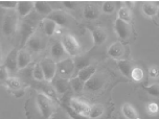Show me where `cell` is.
Instances as JSON below:
<instances>
[{
    "label": "cell",
    "instance_id": "6da1fadb",
    "mask_svg": "<svg viewBox=\"0 0 159 119\" xmlns=\"http://www.w3.org/2000/svg\"><path fill=\"white\" fill-rule=\"evenodd\" d=\"M36 104L41 114L42 119H49L53 114V104L45 93H38L36 96Z\"/></svg>",
    "mask_w": 159,
    "mask_h": 119
},
{
    "label": "cell",
    "instance_id": "7a4b0ae2",
    "mask_svg": "<svg viewBox=\"0 0 159 119\" xmlns=\"http://www.w3.org/2000/svg\"><path fill=\"white\" fill-rule=\"evenodd\" d=\"M61 42L63 44L66 52L70 56L79 55L80 50H81V46H80V43L78 42V40L75 39V37H73L70 33H67V35H64L62 37Z\"/></svg>",
    "mask_w": 159,
    "mask_h": 119
},
{
    "label": "cell",
    "instance_id": "3957f363",
    "mask_svg": "<svg viewBox=\"0 0 159 119\" xmlns=\"http://www.w3.org/2000/svg\"><path fill=\"white\" fill-rule=\"evenodd\" d=\"M75 69V60L71 58H66L57 63V70L61 77L69 78Z\"/></svg>",
    "mask_w": 159,
    "mask_h": 119
},
{
    "label": "cell",
    "instance_id": "277c9868",
    "mask_svg": "<svg viewBox=\"0 0 159 119\" xmlns=\"http://www.w3.org/2000/svg\"><path fill=\"white\" fill-rule=\"evenodd\" d=\"M40 65H41L42 70L44 72L45 81L52 82L55 79L57 72H58V70H57V62L52 59L45 58L40 62Z\"/></svg>",
    "mask_w": 159,
    "mask_h": 119
},
{
    "label": "cell",
    "instance_id": "5b68a950",
    "mask_svg": "<svg viewBox=\"0 0 159 119\" xmlns=\"http://www.w3.org/2000/svg\"><path fill=\"white\" fill-rule=\"evenodd\" d=\"M18 53H19V50H17V48H13V49L8 52L7 58H5L3 65L8 71L16 72L17 70L19 69L18 68Z\"/></svg>",
    "mask_w": 159,
    "mask_h": 119
},
{
    "label": "cell",
    "instance_id": "8992f818",
    "mask_svg": "<svg viewBox=\"0 0 159 119\" xmlns=\"http://www.w3.org/2000/svg\"><path fill=\"white\" fill-rule=\"evenodd\" d=\"M69 106L71 107L73 110H75L78 113H80V114L85 115V116H87V117L89 116L91 106L88 103H86V101L82 100V99H80V98H71L69 101Z\"/></svg>",
    "mask_w": 159,
    "mask_h": 119
},
{
    "label": "cell",
    "instance_id": "52a82bcc",
    "mask_svg": "<svg viewBox=\"0 0 159 119\" xmlns=\"http://www.w3.org/2000/svg\"><path fill=\"white\" fill-rule=\"evenodd\" d=\"M105 85V79L101 74H95L92 76L89 81H87L85 83V89L88 91H98L101 88H103Z\"/></svg>",
    "mask_w": 159,
    "mask_h": 119
},
{
    "label": "cell",
    "instance_id": "ba28073f",
    "mask_svg": "<svg viewBox=\"0 0 159 119\" xmlns=\"http://www.w3.org/2000/svg\"><path fill=\"white\" fill-rule=\"evenodd\" d=\"M114 28H115V33H117V36L120 39L126 40V39L129 38V36H130V25H129V23H127V22H125V21H123V20L117 18L115 21Z\"/></svg>",
    "mask_w": 159,
    "mask_h": 119
},
{
    "label": "cell",
    "instance_id": "9c48e42d",
    "mask_svg": "<svg viewBox=\"0 0 159 119\" xmlns=\"http://www.w3.org/2000/svg\"><path fill=\"white\" fill-rule=\"evenodd\" d=\"M17 18L14 15H8L4 18L2 23V30L5 36H11L16 30Z\"/></svg>",
    "mask_w": 159,
    "mask_h": 119
},
{
    "label": "cell",
    "instance_id": "30bf717a",
    "mask_svg": "<svg viewBox=\"0 0 159 119\" xmlns=\"http://www.w3.org/2000/svg\"><path fill=\"white\" fill-rule=\"evenodd\" d=\"M52 60L58 63V62L62 61V60L66 59V50L62 44V42H56L53 43V45L52 46Z\"/></svg>",
    "mask_w": 159,
    "mask_h": 119
},
{
    "label": "cell",
    "instance_id": "8fae6325",
    "mask_svg": "<svg viewBox=\"0 0 159 119\" xmlns=\"http://www.w3.org/2000/svg\"><path fill=\"white\" fill-rule=\"evenodd\" d=\"M34 33H35V26H34V24L30 23V21H24L21 26V39H22L21 43H22V45H23L25 42L27 43L28 40L33 37Z\"/></svg>",
    "mask_w": 159,
    "mask_h": 119
},
{
    "label": "cell",
    "instance_id": "7c38bea8",
    "mask_svg": "<svg viewBox=\"0 0 159 119\" xmlns=\"http://www.w3.org/2000/svg\"><path fill=\"white\" fill-rule=\"evenodd\" d=\"M53 87L59 94H65L70 88L69 78L58 77L57 79H53Z\"/></svg>",
    "mask_w": 159,
    "mask_h": 119
},
{
    "label": "cell",
    "instance_id": "4fadbf2b",
    "mask_svg": "<svg viewBox=\"0 0 159 119\" xmlns=\"http://www.w3.org/2000/svg\"><path fill=\"white\" fill-rule=\"evenodd\" d=\"M27 46L30 50H33L34 52H39L41 50H43L45 48L44 41L40 38L39 36H33L32 38L27 41Z\"/></svg>",
    "mask_w": 159,
    "mask_h": 119
},
{
    "label": "cell",
    "instance_id": "5bb4252c",
    "mask_svg": "<svg viewBox=\"0 0 159 119\" xmlns=\"http://www.w3.org/2000/svg\"><path fill=\"white\" fill-rule=\"evenodd\" d=\"M124 46L120 42H114L108 49V55L114 60H119L124 55Z\"/></svg>",
    "mask_w": 159,
    "mask_h": 119
},
{
    "label": "cell",
    "instance_id": "9a60e30c",
    "mask_svg": "<svg viewBox=\"0 0 159 119\" xmlns=\"http://www.w3.org/2000/svg\"><path fill=\"white\" fill-rule=\"evenodd\" d=\"M48 19L52 20L58 25L61 26H66L68 24V17L63 11H53V12L48 16Z\"/></svg>",
    "mask_w": 159,
    "mask_h": 119
},
{
    "label": "cell",
    "instance_id": "2e32d148",
    "mask_svg": "<svg viewBox=\"0 0 159 119\" xmlns=\"http://www.w3.org/2000/svg\"><path fill=\"white\" fill-rule=\"evenodd\" d=\"M121 112L127 119H140V115L137 110L132 106L130 103H126L121 107Z\"/></svg>",
    "mask_w": 159,
    "mask_h": 119
},
{
    "label": "cell",
    "instance_id": "e0dca14e",
    "mask_svg": "<svg viewBox=\"0 0 159 119\" xmlns=\"http://www.w3.org/2000/svg\"><path fill=\"white\" fill-rule=\"evenodd\" d=\"M35 7V2L32 1H19L18 7H17V12H18L19 16L25 17L30 15L33 8Z\"/></svg>",
    "mask_w": 159,
    "mask_h": 119
},
{
    "label": "cell",
    "instance_id": "ac0fdd59",
    "mask_svg": "<svg viewBox=\"0 0 159 119\" xmlns=\"http://www.w3.org/2000/svg\"><path fill=\"white\" fill-rule=\"evenodd\" d=\"M30 53L25 49H20L18 53V68L20 70L26 68L30 63Z\"/></svg>",
    "mask_w": 159,
    "mask_h": 119
},
{
    "label": "cell",
    "instance_id": "d6986e66",
    "mask_svg": "<svg viewBox=\"0 0 159 119\" xmlns=\"http://www.w3.org/2000/svg\"><path fill=\"white\" fill-rule=\"evenodd\" d=\"M117 67L118 69L120 70V72L126 76V77H129L131 78V74H132V70H133V67L132 64L130 63L129 61L127 60H118L117 61Z\"/></svg>",
    "mask_w": 159,
    "mask_h": 119
},
{
    "label": "cell",
    "instance_id": "ffe728a7",
    "mask_svg": "<svg viewBox=\"0 0 159 119\" xmlns=\"http://www.w3.org/2000/svg\"><path fill=\"white\" fill-rule=\"evenodd\" d=\"M95 73H96V68L94 66H88L86 68H84V69L79 70L78 77L81 79V81H83L84 83H86V82L89 81Z\"/></svg>",
    "mask_w": 159,
    "mask_h": 119
},
{
    "label": "cell",
    "instance_id": "44dd1931",
    "mask_svg": "<svg viewBox=\"0 0 159 119\" xmlns=\"http://www.w3.org/2000/svg\"><path fill=\"white\" fill-rule=\"evenodd\" d=\"M92 38H93V42H94V45H102L106 41L107 35L103 28L95 27L92 30Z\"/></svg>",
    "mask_w": 159,
    "mask_h": 119
},
{
    "label": "cell",
    "instance_id": "7402d4cb",
    "mask_svg": "<svg viewBox=\"0 0 159 119\" xmlns=\"http://www.w3.org/2000/svg\"><path fill=\"white\" fill-rule=\"evenodd\" d=\"M83 15L86 19L88 20H94L96 18H98L99 16V11L98 8L94 7L92 4H87L86 7H84V12Z\"/></svg>",
    "mask_w": 159,
    "mask_h": 119
},
{
    "label": "cell",
    "instance_id": "603a6c76",
    "mask_svg": "<svg viewBox=\"0 0 159 119\" xmlns=\"http://www.w3.org/2000/svg\"><path fill=\"white\" fill-rule=\"evenodd\" d=\"M35 8L39 14L45 16H49L53 12L52 7L48 4V2H44V1H36Z\"/></svg>",
    "mask_w": 159,
    "mask_h": 119
},
{
    "label": "cell",
    "instance_id": "cb8c5ba5",
    "mask_svg": "<svg viewBox=\"0 0 159 119\" xmlns=\"http://www.w3.org/2000/svg\"><path fill=\"white\" fill-rule=\"evenodd\" d=\"M159 7L153 2H144L143 4V12L148 17H154L158 14Z\"/></svg>",
    "mask_w": 159,
    "mask_h": 119
},
{
    "label": "cell",
    "instance_id": "d4e9b609",
    "mask_svg": "<svg viewBox=\"0 0 159 119\" xmlns=\"http://www.w3.org/2000/svg\"><path fill=\"white\" fill-rule=\"evenodd\" d=\"M57 26H58V24H57L56 22H53L52 20H50V19H48V18L45 19L44 20V23H43L45 35L48 36V37H52L53 33H55V32H56Z\"/></svg>",
    "mask_w": 159,
    "mask_h": 119
},
{
    "label": "cell",
    "instance_id": "484cf974",
    "mask_svg": "<svg viewBox=\"0 0 159 119\" xmlns=\"http://www.w3.org/2000/svg\"><path fill=\"white\" fill-rule=\"evenodd\" d=\"M104 113V107L101 104H94L93 106H91L89 113V119H98V117H101Z\"/></svg>",
    "mask_w": 159,
    "mask_h": 119
},
{
    "label": "cell",
    "instance_id": "4316f807",
    "mask_svg": "<svg viewBox=\"0 0 159 119\" xmlns=\"http://www.w3.org/2000/svg\"><path fill=\"white\" fill-rule=\"evenodd\" d=\"M118 19L123 20V21L127 22V23H130L132 20V13L131 11L129 10V7H123L119 8L118 11Z\"/></svg>",
    "mask_w": 159,
    "mask_h": 119
},
{
    "label": "cell",
    "instance_id": "83f0119b",
    "mask_svg": "<svg viewBox=\"0 0 159 119\" xmlns=\"http://www.w3.org/2000/svg\"><path fill=\"white\" fill-rule=\"evenodd\" d=\"M69 82H70V87L72 88V90L75 92H81L85 89V83L83 81H81L78 76L70 78Z\"/></svg>",
    "mask_w": 159,
    "mask_h": 119
},
{
    "label": "cell",
    "instance_id": "f1b7e54d",
    "mask_svg": "<svg viewBox=\"0 0 159 119\" xmlns=\"http://www.w3.org/2000/svg\"><path fill=\"white\" fill-rule=\"evenodd\" d=\"M63 108L65 109V111L67 112V114L69 115V117L71 119H89V117L80 114V113L76 112L75 110H73L72 108L69 106V104H63Z\"/></svg>",
    "mask_w": 159,
    "mask_h": 119
},
{
    "label": "cell",
    "instance_id": "f546056e",
    "mask_svg": "<svg viewBox=\"0 0 159 119\" xmlns=\"http://www.w3.org/2000/svg\"><path fill=\"white\" fill-rule=\"evenodd\" d=\"M75 68H78L79 70H82L84 68L90 66V60L86 58V56H75Z\"/></svg>",
    "mask_w": 159,
    "mask_h": 119
},
{
    "label": "cell",
    "instance_id": "4dcf8cb0",
    "mask_svg": "<svg viewBox=\"0 0 159 119\" xmlns=\"http://www.w3.org/2000/svg\"><path fill=\"white\" fill-rule=\"evenodd\" d=\"M5 85H7V88L14 90V91L21 89V82L17 77H8L7 81H5Z\"/></svg>",
    "mask_w": 159,
    "mask_h": 119
},
{
    "label": "cell",
    "instance_id": "1f68e13d",
    "mask_svg": "<svg viewBox=\"0 0 159 119\" xmlns=\"http://www.w3.org/2000/svg\"><path fill=\"white\" fill-rule=\"evenodd\" d=\"M33 77L36 79V81L38 82H42L45 79V76H44V72L43 70H42V67L40 63L36 64L35 67H34L33 69Z\"/></svg>",
    "mask_w": 159,
    "mask_h": 119
},
{
    "label": "cell",
    "instance_id": "d6a6232c",
    "mask_svg": "<svg viewBox=\"0 0 159 119\" xmlns=\"http://www.w3.org/2000/svg\"><path fill=\"white\" fill-rule=\"evenodd\" d=\"M143 75H144V73H143V70L141 69V68H139V67H134V68H133L132 74H131V78L133 79V81H135V82L143 81Z\"/></svg>",
    "mask_w": 159,
    "mask_h": 119
},
{
    "label": "cell",
    "instance_id": "836d02e7",
    "mask_svg": "<svg viewBox=\"0 0 159 119\" xmlns=\"http://www.w3.org/2000/svg\"><path fill=\"white\" fill-rule=\"evenodd\" d=\"M144 90L151 96L159 98V84H153L151 86L144 87Z\"/></svg>",
    "mask_w": 159,
    "mask_h": 119
},
{
    "label": "cell",
    "instance_id": "e575fe53",
    "mask_svg": "<svg viewBox=\"0 0 159 119\" xmlns=\"http://www.w3.org/2000/svg\"><path fill=\"white\" fill-rule=\"evenodd\" d=\"M146 109L149 115H156L159 112V106L156 103H149L147 104Z\"/></svg>",
    "mask_w": 159,
    "mask_h": 119
},
{
    "label": "cell",
    "instance_id": "d590c367",
    "mask_svg": "<svg viewBox=\"0 0 159 119\" xmlns=\"http://www.w3.org/2000/svg\"><path fill=\"white\" fill-rule=\"evenodd\" d=\"M102 10H103V12L106 14H112L115 10V5L111 1H106V2H104L103 8H102Z\"/></svg>",
    "mask_w": 159,
    "mask_h": 119
},
{
    "label": "cell",
    "instance_id": "8d00e7d4",
    "mask_svg": "<svg viewBox=\"0 0 159 119\" xmlns=\"http://www.w3.org/2000/svg\"><path fill=\"white\" fill-rule=\"evenodd\" d=\"M0 7L3 8H15L18 7V2L17 1H1L0 2Z\"/></svg>",
    "mask_w": 159,
    "mask_h": 119
},
{
    "label": "cell",
    "instance_id": "74e56055",
    "mask_svg": "<svg viewBox=\"0 0 159 119\" xmlns=\"http://www.w3.org/2000/svg\"><path fill=\"white\" fill-rule=\"evenodd\" d=\"M149 74L151 77L153 78H157L159 77V69L157 67L153 66V67H150L149 68Z\"/></svg>",
    "mask_w": 159,
    "mask_h": 119
},
{
    "label": "cell",
    "instance_id": "f35d334b",
    "mask_svg": "<svg viewBox=\"0 0 159 119\" xmlns=\"http://www.w3.org/2000/svg\"><path fill=\"white\" fill-rule=\"evenodd\" d=\"M0 78H1V81H4V82L8 78V70L4 67V65L1 66V70H0Z\"/></svg>",
    "mask_w": 159,
    "mask_h": 119
},
{
    "label": "cell",
    "instance_id": "ab89813d",
    "mask_svg": "<svg viewBox=\"0 0 159 119\" xmlns=\"http://www.w3.org/2000/svg\"><path fill=\"white\" fill-rule=\"evenodd\" d=\"M63 4H64L65 7L69 8V10H73V8L76 7V3H75V2H73V1H64Z\"/></svg>",
    "mask_w": 159,
    "mask_h": 119
},
{
    "label": "cell",
    "instance_id": "60d3db41",
    "mask_svg": "<svg viewBox=\"0 0 159 119\" xmlns=\"http://www.w3.org/2000/svg\"><path fill=\"white\" fill-rule=\"evenodd\" d=\"M25 91L23 89H19V90H16V91L13 92V94L16 96V97H22V96L24 95Z\"/></svg>",
    "mask_w": 159,
    "mask_h": 119
},
{
    "label": "cell",
    "instance_id": "b9f144b4",
    "mask_svg": "<svg viewBox=\"0 0 159 119\" xmlns=\"http://www.w3.org/2000/svg\"><path fill=\"white\" fill-rule=\"evenodd\" d=\"M157 16H158V18H159V11H158V14H157Z\"/></svg>",
    "mask_w": 159,
    "mask_h": 119
}]
</instances>
